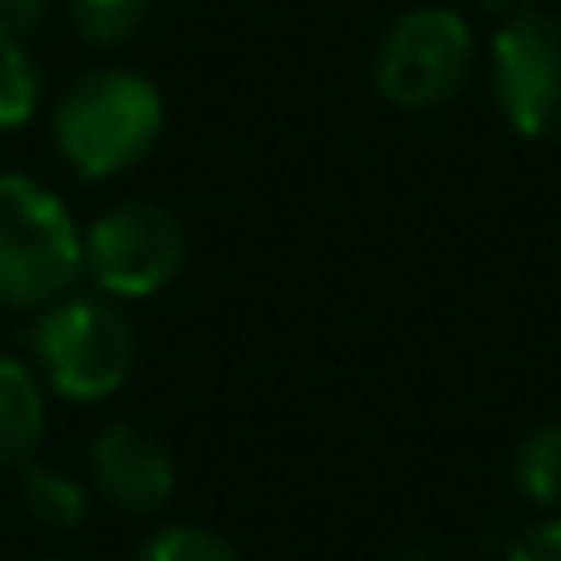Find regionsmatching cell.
<instances>
[{
  "label": "cell",
  "instance_id": "cell-7",
  "mask_svg": "<svg viewBox=\"0 0 561 561\" xmlns=\"http://www.w3.org/2000/svg\"><path fill=\"white\" fill-rule=\"evenodd\" d=\"M178 463L144 424H108L89 444V493L124 517H158L173 503Z\"/></svg>",
  "mask_w": 561,
  "mask_h": 561
},
{
  "label": "cell",
  "instance_id": "cell-15",
  "mask_svg": "<svg viewBox=\"0 0 561 561\" xmlns=\"http://www.w3.org/2000/svg\"><path fill=\"white\" fill-rule=\"evenodd\" d=\"M507 561H561V517L527 527V533L513 542Z\"/></svg>",
  "mask_w": 561,
  "mask_h": 561
},
{
  "label": "cell",
  "instance_id": "cell-5",
  "mask_svg": "<svg viewBox=\"0 0 561 561\" xmlns=\"http://www.w3.org/2000/svg\"><path fill=\"white\" fill-rule=\"evenodd\" d=\"M187 262V232L173 207L124 197L84 227V276L108 300H148Z\"/></svg>",
  "mask_w": 561,
  "mask_h": 561
},
{
  "label": "cell",
  "instance_id": "cell-8",
  "mask_svg": "<svg viewBox=\"0 0 561 561\" xmlns=\"http://www.w3.org/2000/svg\"><path fill=\"white\" fill-rule=\"evenodd\" d=\"M49 428V389L35 365L0 355V468H20L35 458Z\"/></svg>",
  "mask_w": 561,
  "mask_h": 561
},
{
  "label": "cell",
  "instance_id": "cell-14",
  "mask_svg": "<svg viewBox=\"0 0 561 561\" xmlns=\"http://www.w3.org/2000/svg\"><path fill=\"white\" fill-rule=\"evenodd\" d=\"M49 15L55 0H0V45H25Z\"/></svg>",
  "mask_w": 561,
  "mask_h": 561
},
{
  "label": "cell",
  "instance_id": "cell-4",
  "mask_svg": "<svg viewBox=\"0 0 561 561\" xmlns=\"http://www.w3.org/2000/svg\"><path fill=\"white\" fill-rule=\"evenodd\" d=\"M478 69V35L463 10L414 5L385 30L375 49V89L404 114L444 108Z\"/></svg>",
  "mask_w": 561,
  "mask_h": 561
},
{
  "label": "cell",
  "instance_id": "cell-10",
  "mask_svg": "<svg viewBox=\"0 0 561 561\" xmlns=\"http://www.w3.org/2000/svg\"><path fill=\"white\" fill-rule=\"evenodd\" d=\"M153 5L158 0H65V15L84 45L114 49V45H128L148 25Z\"/></svg>",
  "mask_w": 561,
  "mask_h": 561
},
{
  "label": "cell",
  "instance_id": "cell-1",
  "mask_svg": "<svg viewBox=\"0 0 561 561\" xmlns=\"http://www.w3.org/2000/svg\"><path fill=\"white\" fill-rule=\"evenodd\" d=\"M163 89L128 65L84 69L49 108V144L69 173L104 183L138 168L163 138Z\"/></svg>",
  "mask_w": 561,
  "mask_h": 561
},
{
  "label": "cell",
  "instance_id": "cell-17",
  "mask_svg": "<svg viewBox=\"0 0 561 561\" xmlns=\"http://www.w3.org/2000/svg\"><path fill=\"white\" fill-rule=\"evenodd\" d=\"M35 561H65V557H35Z\"/></svg>",
  "mask_w": 561,
  "mask_h": 561
},
{
  "label": "cell",
  "instance_id": "cell-13",
  "mask_svg": "<svg viewBox=\"0 0 561 561\" xmlns=\"http://www.w3.org/2000/svg\"><path fill=\"white\" fill-rule=\"evenodd\" d=\"M134 561H242L237 547L227 537H217L213 527H193V523H173L158 527Z\"/></svg>",
  "mask_w": 561,
  "mask_h": 561
},
{
  "label": "cell",
  "instance_id": "cell-12",
  "mask_svg": "<svg viewBox=\"0 0 561 561\" xmlns=\"http://www.w3.org/2000/svg\"><path fill=\"white\" fill-rule=\"evenodd\" d=\"M45 104V69L25 45H0V128H25Z\"/></svg>",
  "mask_w": 561,
  "mask_h": 561
},
{
  "label": "cell",
  "instance_id": "cell-6",
  "mask_svg": "<svg viewBox=\"0 0 561 561\" xmlns=\"http://www.w3.org/2000/svg\"><path fill=\"white\" fill-rule=\"evenodd\" d=\"M488 79L503 118L527 144L561 148V10H527L497 25Z\"/></svg>",
  "mask_w": 561,
  "mask_h": 561
},
{
  "label": "cell",
  "instance_id": "cell-9",
  "mask_svg": "<svg viewBox=\"0 0 561 561\" xmlns=\"http://www.w3.org/2000/svg\"><path fill=\"white\" fill-rule=\"evenodd\" d=\"M15 497L30 523L45 533H75L89 513V483H79L75 473L55 463H39V458L15 468Z\"/></svg>",
  "mask_w": 561,
  "mask_h": 561
},
{
  "label": "cell",
  "instance_id": "cell-3",
  "mask_svg": "<svg viewBox=\"0 0 561 561\" xmlns=\"http://www.w3.org/2000/svg\"><path fill=\"white\" fill-rule=\"evenodd\" d=\"M30 350L45 389L75 404H99L128 385L138 335L134 320L124 316V300H108L99 290H69L39 310Z\"/></svg>",
  "mask_w": 561,
  "mask_h": 561
},
{
  "label": "cell",
  "instance_id": "cell-2",
  "mask_svg": "<svg viewBox=\"0 0 561 561\" xmlns=\"http://www.w3.org/2000/svg\"><path fill=\"white\" fill-rule=\"evenodd\" d=\"M84 276V232L65 197L30 173H0V310H45Z\"/></svg>",
  "mask_w": 561,
  "mask_h": 561
},
{
  "label": "cell",
  "instance_id": "cell-11",
  "mask_svg": "<svg viewBox=\"0 0 561 561\" xmlns=\"http://www.w3.org/2000/svg\"><path fill=\"white\" fill-rule=\"evenodd\" d=\"M513 483L527 503L561 507V419L533 428L513 458Z\"/></svg>",
  "mask_w": 561,
  "mask_h": 561
},
{
  "label": "cell",
  "instance_id": "cell-16",
  "mask_svg": "<svg viewBox=\"0 0 561 561\" xmlns=\"http://www.w3.org/2000/svg\"><path fill=\"white\" fill-rule=\"evenodd\" d=\"M483 15H493L497 25H507V20H517V15H527V10H537V0H473Z\"/></svg>",
  "mask_w": 561,
  "mask_h": 561
}]
</instances>
